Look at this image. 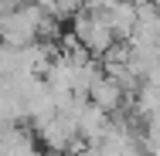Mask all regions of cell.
<instances>
[{
  "label": "cell",
  "instance_id": "cell-2",
  "mask_svg": "<svg viewBox=\"0 0 160 156\" xmlns=\"http://www.w3.org/2000/svg\"><path fill=\"white\" fill-rule=\"evenodd\" d=\"M72 31L75 37L82 41V48L92 54V58H102L119 37L112 31V24H109V17H106V10H89V7H82L75 17H72Z\"/></svg>",
  "mask_w": 160,
  "mask_h": 156
},
{
  "label": "cell",
  "instance_id": "cell-6",
  "mask_svg": "<svg viewBox=\"0 0 160 156\" xmlns=\"http://www.w3.org/2000/svg\"><path fill=\"white\" fill-rule=\"evenodd\" d=\"M126 3H136V7H140V3H153V0H126Z\"/></svg>",
  "mask_w": 160,
  "mask_h": 156
},
{
  "label": "cell",
  "instance_id": "cell-4",
  "mask_svg": "<svg viewBox=\"0 0 160 156\" xmlns=\"http://www.w3.org/2000/svg\"><path fill=\"white\" fill-rule=\"evenodd\" d=\"M106 17H109V24H112V31H116L119 41H129L133 37V31H136V3L119 0L116 7L106 10Z\"/></svg>",
  "mask_w": 160,
  "mask_h": 156
},
{
  "label": "cell",
  "instance_id": "cell-3",
  "mask_svg": "<svg viewBox=\"0 0 160 156\" xmlns=\"http://www.w3.org/2000/svg\"><path fill=\"white\" fill-rule=\"evenodd\" d=\"M89 102H96L99 109H106V112L112 116V112H119V109H123V102H126V92H123V85H119L112 75L99 71V75H96V82H92V88H89Z\"/></svg>",
  "mask_w": 160,
  "mask_h": 156
},
{
  "label": "cell",
  "instance_id": "cell-1",
  "mask_svg": "<svg viewBox=\"0 0 160 156\" xmlns=\"http://www.w3.org/2000/svg\"><path fill=\"white\" fill-rule=\"evenodd\" d=\"M44 17H48V10L38 0L24 3V7H14V10H3L0 14V41L3 44H14V48L34 44L38 34H41Z\"/></svg>",
  "mask_w": 160,
  "mask_h": 156
},
{
  "label": "cell",
  "instance_id": "cell-5",
  "mask_svg": "<svg viewBox=\"0 0 160 156\" xmlns=\"http://www.w3.org/2000/svg\"><path fill=\"white\" fill-rule=\"evenodd\" d=\"M7 125H14V122H10V119H7V112H3V109H0V132H3V129H7Z\"/></svg>",
  "mask_w": 160,
  "mask_h": 156
}]
</instances>
